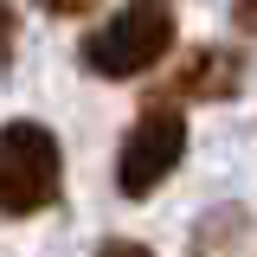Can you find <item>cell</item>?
I'll list each match as a JSON object with an SVG mask.
<instances>
[{
	"label": "cell",
	"mask_w": 257,
	"mask_h": 257,
	"mask_svg": "<svg viewBox=\"0 0 257 257\" xmlns=\"http://www.w3.org/2000/svg\"><path fill=\"white\" fill-rule=\"evenodd\" d=\"M7 52H13V0H0V64H7Z\"/></svg>",
	"instance_id": "6"
},
{
	"label": "cell",
	"mask_w": 257,
	"mask_h": 257,
	"mask_svg": "<svg viewBox=\"0 0 257 257\" xmlns=\"http://www.w3.org/2000/svg\"><path fill=\"white\" fill-rule=\"evenodd\" d=\"M174 13L167 0H128L122 13H109L103 26L84 39V71L96 77H142L174 52Z\"/></svg>",
	"instance_id": "2"
},
{
	"label": "cell",
	"mask_w": 257,
	"mask_h": 257,
	"mask_svg": "<svg viewBox=\"0 0 257 257\" xmlns=\"http://www.w3.org/2000/svg\"><path fill=\"white\" fill-rule=\"evenodd\" d=\"M64 193V148L32 116H13L0 128V219H32L58 206Z\"/></svg>",
	"instance_id": "1"
},
{
	"label": "cell",
	"mask_w": 257,
	"mask_h": 257,
	"mask_svg": "<svg viewBox=\"0 0 257 257\" xmlns=\"http://www.w3.org/2000/svg\"><path fill=\"white\" fill-rule=\"evenodd\" d=\"M238 90H244V58L225 52V45L187 52V64H180L174 84H167V96H199V103H231Z\"/></svg>",
	"instance_id": "4"
},
{
	"label": "cell",
	"mask_w": 257,
	"mask_h": 257,
	"mask_svg": "<svg viewBox=\"0 0 257 257\" xmlns=\"http://www.w3.org/2000/svg\"><path fill=\"white\" fill-rule=\"evenodd\" d=\"M187 155V116L174 103H148L135 122H128L122 148H116V187L122 199H148L174 180V167Z\"/></svg>",
	"instance_id": "3"
},
{
	"label": "cell",
	"mask_w": 257,
	"mask_h": 257,
	"mask_svg": "<svg viewBox=\"0 0 257 257\" xmlns=\"http://www.w3.org/2000/svg\"><path fill=\"white\" fill-rule=\"evenodd\" d=\"M96 257H155L142 238H109V244H96Z\"/></svg>",
	"instance_id": "5"
},
{
	"label": "cell",
	"mask_w": 257,
	"mask_h": 257,
	"mask_svg": "<svg viewBox=\"0 0 257 257\" xmlns=\"http://www.w3.org/2000/svg\"><path fill=\"white\" fill-rule=\"evenodd\" d=\"M39 7H45V13H90L96 0H39Z\"/></svg>",
	"instance_id": "7"
}]
</instances>
